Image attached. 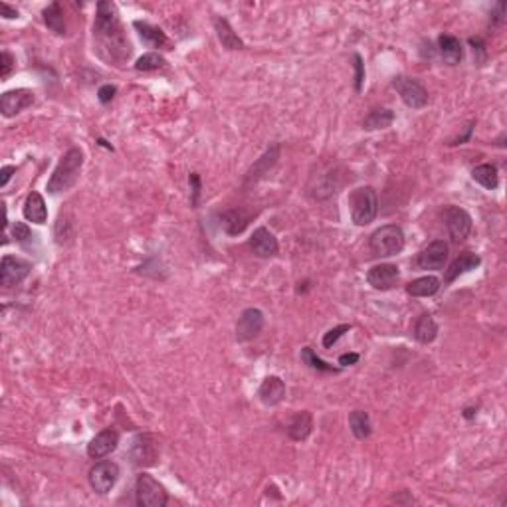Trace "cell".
Returning a JSON list of instances; mask_svg holds the SVG:
<instances>
[{
	"instance_id": "16",
	"label": "cell",
	"mask_w": 507,
	"mask_h": 507,
	"mask_svg": "<svg viewBox=\"0 0 507 507\" xmlns=\"http://www.w3.org/2000/svg\"><path fill=\"white\" fill-rule=\"evenodd\" d=\"M250 248L260 258H272L278 254L280 244H278V238L268 228H256L250 238Z\"/></svg>"
},
{
	"instance_id": "11",
	"label": "cell",
	"mask_w": 507,
	"mask_h": 507,
	"mask_svg": "<svg viewBox=\"0 0 507 507\" xmlns=\"http://www.w3.org/2000/svg\"><path fill=\"white\" fill-rule=\"evenodd\" d=\"M34 103V93L30 89H10V91H4L2 98H0V112L4 117H14L18 113H22L26 107H30Z\"/></svg>"
},
{
	"instance_id": "40",
	"label": "cell",
	"mask_w": 507,
	"mask_h": 507,
	"mask_svg": "<svg viewBox=\"0 0 507 507\" xmlns=\"http://www.w3.org/2000/svg\"><path fill=\"white\" fill-rule=\"evenodd\" d=\"M16 173V167H13V165H8V167H2V171H0V186L4 188V186L8 185V181H10V176Z\"/></svg>"
},
{
	"instance_id": "38",
	"label": "cell",
	"mask_w": 507,
	"mask_h": 507,
	"mask_svg": "<svg viewBox=\"0 0 507 507\" xmlns=\"http://www.w3.org/2000/svg\"><path fill=\"white\" fill-rule=\"evenodd\" d=\"M115 93H117V87L112 86V84H107V86H101L98 91V98L99 101L105 105V103H109L113 98H115Z\"/></svg>"
},
{
	"instance_id": "32",
	"label": "cell",
	"mask_w": 507,
	"mask_h": 507,
	"mask_svg": "<svg viewBox=\"0 0 507 507\" xmlns=\"http://www.w3.org/2000/svg\"><path fill=\"white\" fill-rule=\"evenodd\" d=\"M301 361L313 369V371H321V372H337L339 369L333 367V365H329V363H325L323 359H319L317 355H315V351L311 349V347H303L301 349Z\"/></svg>"
},
{
	"instance_id": "36",
	"label": "cell",
	"mask_w": 507,
	"mask_h": 507,
	"mask_svg": "<svg viewBox=\"0 0 507 507\" xmlns=\"http://www.w3.org/2000/svg\"><path fill=\"white\" fill-rule=\"evenodd\" d=\"M353 60H355V91L361 93L363 91V84H365V63H363L361 54H355Z\"/></svg>"
},
{
	"instance_id": "15",
	"label": "cell",
	"mask_w": 507,
	"mask_h": 507,
	"mask_svg": "<svg viewBox=\"0 0 507 507\" xmlns=\"http://www.w3.org/2000/svg\"><path fill=\"white\" fill-rule=\"evenodd\" d=\"M400 272L395 264H379V266H372L369 273H367V282L374 287V289H391L393 285L398 282Z\"/></svg>"
},
{
	"instance_id": "9",
	"label": "cell",
	"mask_w": 507,
	"mask_h": 507,
	"mask_svg": "<svg viewBox=\"0 0 507 507\" xmlns=\"http://www.w3.org/2000/svg\"><path fill=\"white\" fill-rule=\"evenodd\" d=\"M444 222L448 228V234L452 238V242H464L471 232V216L464 209L460 206H446L444 209Z\"/></svg>"
},
{
	"instance_id": "34",
	"label": "cell",
	"mask_w": 507,
	"mask_h": 507,
	"mask_svg": "<svg viewBox=\"0 0 507 507\" xmlns=\"http://www.w3.org/2000/svg\"><path fill=\"white\" fill-rule=\"evenodd\" d=\"M347 331H351V325L349 323H343V325H337L333 329H329L327 333L323 335V347L325 349H331V347L347 333Z\"/></svg>"
},
{
	"instance_id": "31",
	"label": "cell",
	"mask_w": 507,
	"mask_h": 507,
	"mask_svg": "<svg viewBox=\"0 0 507 507\" xmlns=\"http://www.w3.org/2000/svg\"><path fill=\"white\" fill-rule=\"evenodd\" d=\"M349 428L357 440H365L371 436V418L365 410H353L349 414Z\"/></svg>"
},
{
	"instance_id": "30",
	"label": "cell",
	"mask_w": 507,
	"mask_h": 507,
	"mask_svg": "<svg viewBox=\"0 0 507 507\" xmlns=\"http://www.w3.org/2000/svg\"><path fill=\"white\" fill-rule=\"evenodd\" d=\"M393 121H395V113L391 112V109H386V107H377V109H372V112L365 117L363 127H365L367 131H377V129H386V127H391Z\"/></svg>"
},
{
	"instance_id": "23",
	"label": "cell",
	"mask_w": 507,
	"mask_h": 507,
	"mask_svg": "<svg viewBox=\"0 0 507 507\" xmlns=\"http://www.w3.org/2000/svg\"><path fill=\"white\" fill-rule=\"evenodd\" d=\"M278 157H280V145H272V149H268L264 155H262L258 161L254 162V167L248 171V176H246V183H256L258 179H262L264 174L268 173L270 169H272L275 161H278Z\"/></svg>"
},
{
	"instance_id": "7",
	"label": "cell",
	"mask_w": 507,
	"mask_h": 507,
	"mask_svg": "<svg viewBox=\"0 0 507 507\" xmlns=\"http://www.w3.org/2000/svg\"><path fill=\"white\" fill-rule=\"evenodd\" d=\"M393 86L398 91L400 99L404 101V105H409L410 109H422V107L428 105V91L424 89L418 80L398 75V77H395Z\"/></svg>"
},
{
	"instance_id": "22",
	"label": "cell",
	"mask_w": 507,
	"mask_h": 507,
	"mask_svg": "<svg viewBox=\"0 0 507 507\" xmlns=\"http://www.w3.org/2000/svg\"><path fill=\"white\" fill-rule=\"evenodd\" d=\"M438 48H440V56L448 66H458L464 58V50H462V42L452 34H442L438 38Z\"/></svg>"
},
{
	"instance_id": "39",
	"label": "cell",
	"mask_w": 507,
	"mask_h": 507,
	"mask_svg": "<svg viewBox=\"0 0 507 507\" xmlns=\"http://www.w3.org/2000/svg\"><path fill=\"white\" fill-rule=\"evenodd\" d=\"M190 186H192V204L198 206V197H200V176L197 173L190 174Z\"/></svg>"
},
{
	"instance_id": "18",
	"label": "cell",
	"mask_w": 507,
	"mask_h": 507,
	"mask_svg": "<svg viewBox=\"0 0 507 507\" xmlns=\"http://www.w3.org/2000/svg\"><path fill=\"white\" fill-rule=\"evenodd\" d=\"M480 264H482V258H480L478 254H471V252H464V254H460L458 258L450 264V268H448V272H446L444 284L450 285L452 282H454V280H458L460 275H464V273L476 270Z\"/></svg>"
},
{
	"instance_id": "42",
	"label": "cell",
	"mask_w": 507,
	"mask_h": 507,
	"mask_svg": "<svg viewBox=\"0 0 507 507\" xmlns=\"http://www.w3.org/2000/svg\"><path fill=\"white\" fill-rule=\"evenodd\" d=\"M0 10H2V16H4V18H8V20L18 18V10L13 8V6H8L6 2H2V4H0Z\"/></svg>"
},
{
	"instance_id": "19",
	"label": "cell",
	"mask_w": 507,
	"mask_h": 507,
	"mask_svg": "<svg viewBox=\"0 0 507 507\" xmlns=\"http://www.w3.org/2000/svg\"><path fill=\"white\" fill-rule=\"evenodd\" d=\"M258 396L266 407H275L285 398V384L280 377H266L258 388Z\"/></svg>"
},
{
	"instance_id": "1",
	"label": "cell",
	"mask_w": 507,
	"mask_h": 507,
	"mask_svg": "<svg viewBox=\"0 0 507 507\" xmlns=\"http://www.w3.org/2000/svg\"><path fill=\"white\" fill-rule=\"evenodd\" d=\"M93 40H96L99 58H103L105 62L121 66L129 60L133 48H131L129 38L125 36L117 6L113 2H107V0L98 2V13H96V22H93Z\"/></svg>"
},
{
	"instance_id": "43",
	"label": "cell",
	"mask_w": 507,
	"mask_h": 507,
	"mask_svg": "<svg viewBox=\"0 0 507 507\" xmlns=\"http://www.w3.org/2000/svg\"><path fill=\"white\" fill-rule=\"evenodd\" d=\"M471 131H474V121H471V123L468 125V129H466V133H464V135H460L458 139H456V141L452 143V145H462V143H466V141L470 139Z\"/></svg>"
},
{
	"instance_id": "33",
	"label": "cell",
	"mask_w": 507,
	"mask_h": 507,
	"mask_svg": "<svg viewBox=\"0 0 507 507\" xmlns=\"http://www.w3.org/2000/svg\"><path fill=\"white\" fill-rule=\"evenodd\" d=\"M167 66V60L162 58L161 54L157 52H149V54H143L139 60L135 62V70L137 72H155V70H161Z\"/></svg>"
},
{
	"instance_id": "13",
	"label": "cell",
	"mask_w": 507,
	"mask_h": 507,
	"mask_svg": "<svg viewBox=\"0 0 507 507\" xmlns=\"http://www.w3.org/2000/svg\"><path fill=\"white\" fill-rule=\"evenodd\" d=\"M119 444V432L113 428L101 430L98 436H93L87 444V456L91 460H101L109 456L113 450Z\"/></svg>"
},
{
	"instance_id": "14",
	"label": "cell",
	"mask_w": 507,
	"mask_h": 507,
	"mask_svg": "<svg viewBox=\"0 0 507 507\" xmlns=\"http://www.w3.org/2000/svg\"><path fill=\"white\" fill-rule=\"evenodd\" d=\"M446 260H448V244L444 240H434L432 244H428L418 254L416 264L421 270H440L444 268Z\"/></svg>"
},
{
	"instance_id": "6",
	"label": "cell",
	"mask_w": 507,
	"mask_h": 507,
	"mask_svg": "<svg viewBox=\"0 0 507 507\" xmlns=\"http://www.w3.org/2000/svg\"><path fill=\"white\" fill-rule=\"evenodd\" d=\"M87 478H89V485L96 494H109L119 480V466L112 460H101L89 470Z\"/></svg>"
},
{
	"instance_id": "20",
	"label": "cell",
	"mask_w": 507,
	"mask_h": 507,
	"mask_svg": "<svg viewBox=\"0 0 507 507\" xmlns=\"http://www.w3.org/2000/svg\"><path fill=\"white\" fill-rule=\"evenodd\" d=\"M311 430H313V416H311V412H308V410L297 412L296 416L289 421V424H287V436H289L294 442H303V440H308Z\"/></svg>"
},
{
	"instance_id": "10",
	"label": "cell",
	"mask_w": 507,
	"mask_h": 507,
	"mask_svg": "<svg viewBox=\"0 0 507 507\" xmlns=\"http://www.w3.org/2000/svg\"><path fill=\"white\" fill-rule=\"evenodd\" d=\"M30 270H32L30 262L16 258V256H4L0 262V284L4 287L22 284L28 278Z\"/></svg>"
},
{
	"instance_id": "29",
	"label": "cell",
	"mask_w": 507,
	"mask_h": 507,
	"mask_svg": "<svg viewBox=\"0 0 507 507\" xmlns=\"http://www.w3.org/2000/svg\"><path fill=\"white\" fill-rule=\"evenodd\" d=\"M471 179L482 185L487 190H495L499 185V174H497V167L495 165H478L474 171H471Z\"/></svg>"
},
{
	"instance_id": "26",
	"label": "cell",
	"mask_w": 507,
	"mask_h": 507,
	"mask_svg": "<svg viewBox=\"0 0 507 507\" xmlns=\"http://www.w3.org/2000/svg\"><path fill=\"white\" fill-rule=\"evenodd\" d=\"M414 337H416V341L422 343V345L432 343L434 339L438 337V323L434 321V317L430 313L421 315V319L414 325Z\"/></svg>"
},
{
	"instance_id": "12",
	"label": "cell",
	"mask_w": 507,
	"mask_h": 507,
	"mask_svg": "<svg viewBox=\"0 0 507 507\" xmlns=\"http://www.w3.org/2000/svg\"><path fill=\"white\" fill-rule=\"evenodd\" d=\"M264 329V313L256 308H248L242 311L240 319L236 323V339L238 341H250L258 337Z\"/></svg>"
},
{
	"instance_id": "5",
	"label": "cell",
	"mask_w": 507,
	"mask_h": 507,
	"mask_svg": "<svg viewBox=\"0 0 507 507\" xmlns=\"http://www.w3.org/2000/svg\"><path fill=\"white\" fill-rule=\"evenodd\" d=\"M135 499L141 507H165L169 501L167 490L153 476L141 474L135 482Z\"/></svg>"
},
{
	"instance_id": "4",
	"label": "cell",
	"mask_w": 507,
	"mask_h": 507,
	"mask_svg": "<svg viewBox=\"0 0 507 507\" xmlns=\"http://www.w3.org/2000/svg\"><path fill=\"white\" fill-rule=\"evenodd\" d=\"M351 206V218L357 226H367L377 218L379 212V198L377 190L372 186H359L349 197Z\"/></svg>"
},
{
	"instance_id": "24",
	"label": "cell",
	"mask_w": 507,
	"mask_h": 507,
	"mask_svg": "<svg viewBox=\"0 0 507 507\" xmlns=\"http://www.w3.org/2000/svg\"><path fill=\"white\" fill-rule=\"evenodd\" d=\"M250 222V216H248L244 211H232L224 212L222 216H220V226L224 228V232L230 236H238L244 232V228L248 226Z\"/></svg>"
},
{
	"instance_id": "8",
	"label": "cell",
	"mask_w": 507,
	"mask_h": 507,
	"mask_svg": "<svg viewBox=\"0 0 507 507\" xmlns=\"http://www.w3.org/2000/svg\"><path fill=\"white\" fill-rule=\"evenodd\" d=\"M129 454L135 466H155L161 456V444L153 434H139L131 442Z\"/></svg>"
},
{
	"instance_id": "3",
	"label": "cell",
	"mask_w": 507,
	"mask_h": 507,
	"mask_svg": "<svg viewBox=\"0 0 507 507\" xmlns=\"http://www.w3.org/2000/svg\"><path fill=\"white\" fill-rule=\"evenodd\" d=\"M404 242H407L404 232L396 224H384L381 228H377L369 238L371 252L377 258H391L400 254L404 250Z\"/></svg>"
},
{
	"instance_id": "37",
	"label": "cell",
	"mask_w": 507,
	"mask_h": 507,
	"mask_svg": "<svg viewBox=\"0 0 507 507\" xmlns=\"http://www.w3.org/2000/svg\"><path fill=\"white\" fill-rule=\"evenodd\" d=\"M13 234L14 238H16V242H20V244H26V242H30V240L34 238L32 230H30L24 222H14Z\"/></svg>"
},
{
	"instance_id": "35",
	"label": "cell",
	"mask_w": 507,
	"mask_h": 507,
	"mask_svg": "<svg viewBox=\"0 0 507 507\" xmlns=\"http://www.w3.org/2000/svg\"><path fill=\"white\" fill-rule=\"evenodd\" d=\"M14 66H16L14 56L10 54V52H6V50H4V52L0 54V77H2V80H6L8 75L13 74Z\"/></svg>"
},
{
	"instance_id": "28",
	"label": "cell",
	"mask_w": 507,
	"mask_h": 507,
	"mask_svg": "<svg viewBox=\"0 0 507 507\" xmlns=\"http://www.w3.org/2000/svg\"><path fill=\"white\" fill-rule=\"evenodd\" d=\"M216 34H218V40H220V44H222L226 50H242L244 48V42L238 38L234 30H232V26L228 24V20L226 18H216Z\"/></svg>"
},
{
	"instance_id": "2",
	"label": "cell",
	"mask_w": 507,
	"mask_h": 507,
	"mask_svg": "<svg viewBox=\"0 0 507 507\" xmlns=\"http://www.w3.org/2000/svg\"><path fill=\"white\" fill-rule=\"evenodd\" d=\"M82 167H84V151L72 147L60 159L58 167L54 169V173L50 176L48 186H46L50 195H58V192H63V190H70L75 185Z\"/></svg>"
},
{
	"instance_id": "17",
	"label": "cell",
	"mask_w": 507,
	"mask_h": 507,
	"mask_svg": "<svg viewBox=\"0 0 507 507\" xmlns=\"http://www.w3.org/2000/svg\"><path fill=\"white\" fill-rule=\"evenodd\" d=\"M133 26H135V30L139 32V38L147 44L149 48L171 50V40L167 38V34L162 32L161 28L149 24V22H141V20H135Z\"/></svg>"
},
{
	"instance_id": "41",
	"label": "cell",
	"mask_w": 507,
	"mask_h": 507,
	"mask_svg": "<svg viewBox=\"0 0 507 507\" xmlns=\"http://www.w3.org/2000/svg\"><path fill=\"white\" fill-rule=\"evenodd\" d=\"M359 363V355L357 353H345L339 357V365L341 367H351V365H357Z\"/></svg>"
},
{
	"instance_id": "21",
	"label": "cell",
	"mask_w": 507,
	"mask_h": 507,
	"mask_svg": "<svg viewBox=\"0 0 507 507\" xmlns=\"http://www.w3.org/2000/svg\"><path fill=\"white\" fill-rule=\"evenodd\" d=\"M22 212H24L26 220L32 224H46V220H48V209H46V202H44L40 192H30L26 197Z\"/></svg>"
},
{
	"instance_id": "27",
	"label": "cell",
	"mask_w": 507,
	"mask_h": 507,
	"mask_svg": "<svg viewBox=\"0 0 507 507\" xmlns=\"http://www.w3.org/2000/svg\"><path fill=\"white\" fill-rule=\"evenodd\" d=\"M44 22L50 30L58 36L66 34V18H63V8L60 2H52L44 8Z\"/></svg>"
},
{
	"instance_id": "25",
	"label": "cell",
	"mask_w": 507,
	"mask_h": 507,
	"mask_svg": "<svg viewBox=\"0 0 507 507\" xmlns=\"http://www.w3.org/2000/svg\"><path fill=\"white\" fill-rule=\"evenodd\" d=\"M440 287L442 285H440V280L436 275H424V278L410 282L407 285V292L414 297H432L434 294H438Z\"/></svg>"
},
{
	"instance_id": "44",
	"label": "cell",
	"mask_w": 507,
	"mask_h": 507,
	"mask_svg": "<svg viewBox=\"0 0 507 507\" xmlns=\"http://www.w3.org/2000/svg\"><path fill=\"white\" fill-rule=\"evenodd\" d=\"M464 416H466V418H471V416H474V410L468 409V410H466V414H464Z\"/></svg>"
}]
</instances>
